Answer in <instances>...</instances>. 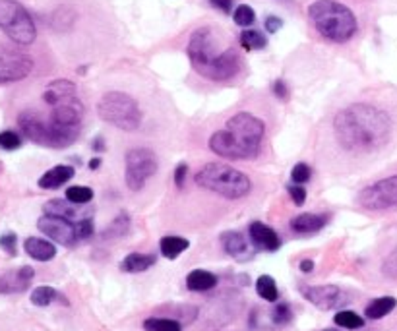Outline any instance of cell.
<instances>
[{
    "label": "cell",
    "instance_id": "6da1fadb",
    "mask_svg": "<svg viewBox=\"0 0 397 331\" xmlns=\"http://www.w3.org/2000/svg\"><path fill=\"white\" fill-rule=\"evenodd\" d=\"M334 134L347 152L371 153L389 140L391 120L382 108L355 103L335 115Z\"/></svg>",
    "mask_w": 397,
    "mask_h": 331
},
{
    "label": "cell",
    "instance_id": "7a4b0ae2",
    "mask_svg": "<svg viewBox=\"0 0 397 331\" xmlns=\"http://www.w3.org/2000/svg\"><path fill=\"white\" fill-rule=\"evenodd\" d=\"M266 124L250 113H236L227 120L225 128L217 130L209 138V150L225 159L246 161L254 159L262 150Z\"/></svg>",
    "mask_w": 397,
    "mask_h": 331
},
{
    "label": "cell",
    "instance_id": "3957f363",
    "mask_svg": "<svg viewBox=\"0 0 397 331\" xmlns=\"http://www.w3.org/2000/svg\"><path fill=\"white\" fill-rule=\"evenodd\" d=\"M186 53L192 68L211 81L231 80L241 70L238 53L233 47L219 49V41L211 27H200L190 35Z\"/></svg>",
    "mask_w": 397,
    "mask_h": 331
},
{
    "label": "cell",
    "instance_id": "277c9868",
    "mask_svg": "<svg viewBox=\"0 0 397 331\" xmlns=\"http://www.w3.org/2000/svg\"><path fill=\"white\" fill-rule=\"evenodd\" d=\"M308 18L316 31L334 43H345L357 33V18L341 2L316 0L308 6Z\"/></svg>",
    "mask_w": 397,
    "mask_h": 331
},
{
    "label": "cell",
    "instance_id": "5b68a950",
    "mask_svg": "<svg viewBox=\"0 0 397 331\" xmlns=\"http://www.w3.org/2000/svg\"><path fill=\"white\" fill-rule=\"evenodd\" d=\"M18 124L29 142L45 145V147H54V150H63V147L72 145L78 140L81 130L80 124L64 126L56 124L51 118L45 120L35 111H24L18 117Z\"/></svg>",
    "mask_w": 397,
    "mask_h": 331
},
{
    "label": "cell",
    "instance_id": "8992f818",
    "mask_svg": "<svg viewBox=\"0 0 397 331\" xmlns=\"http://www.w3.org/2000/svg\"><path fill=\"white\" fill-rule=\"evenodd\" d=\"M196 184L200 188L216 192L227 200H238L250 194L252 182L243 170L235 169L227 163H208L198 170Z\"/></svg>",
    "mask_w": 397,
    "mask_h": 331
},
{
    "label": "cell",
    "instance_id": "52a82bcc",
    "mask_svg": "<svg viewBox=\"0 0 397 331\" xmlns=\"http://www.w3.org/2000/svg\"><path fill=\"white\" fill-rule=\"evenodd\" d=\"M101 120L113 124L118 130L132 132L142 122V111L134 97L122 91H108L97 103Z\"/></svg>",
    "mask_w": 397,
    "mask_h": 331
},
{
    "label": "cell",
    "instance_id": "ba28073f",
    "mask_svg": "<svg viewBox=\"0 0 397 331\" xmlns=\"http://www.w3.org/2000/svg\"><path fill=\"white\" fill-rule=\"evenodd\" d=\"M37 229L45 236H49L51 241L60 244V246H66V248H72L78 242L90 239V236H93V231H95L93 217L83 219L80 223H72L68 219L47 213H43V217H39Z\"/></svg>",
    "mask_w": 397,
    "mask_h": 331
},
{
    "label": "cell",
    "instance_id": "9c48e42d",
    "mask_svg": "<svg viewBox=\"0 0 397 331\" xmlns=\"http://www.w3.org/2000/svg\"><path fill=\"white\" fill-rule=\"evenodd\" d=\"M0 29L18 45H31L37 37L29 12L16 0H0Z\"/></svg>",
    "mask_w": 397,
    "mask_h": 331
},
{
    "label": "cell",
    "instance_id": "30bf717a",
    "mask_svg": "<svg viewBox=\"0 0 397 331\" xmlns=\"http://www.w3.org/2000/svg\"><path fill=\"white\" fill-rule=\"evenodd\" d=\"M157 172V155L147 147H134L124 159V179L132 192L144 190L147 180Z\"/></svg>",
    "mask_w": 397,
    "mask_h": 331
},
{
    "label": "cell",
    "instance_id": "8fae6325",
    "mask_svg": "<svg viewBox=\"0 0 397 331\" xmlns=\"http://www.w3.org/2000/svg\"><path fill=\"white\" fill-rule=\"evenodd\" d=\"M359 204L371 211H384L397 207V175L366 186L359 194Z\"/></svg>",
    "mask_w": 397,
    "mask_h": 331
},
{
    "label": "cell",
    "instance_id": "7c38bea8",
    "mask_svg": "<svg viewBox=\"0 0 397 331\" xmlns=\"http://www.w3.org/2000/svg\"><path fill=\"white\" fill-rule=\"evenodd\" d=\"M302 295L310 305L316 306L318 310H335L347 302V296L337 285L302 286Z\"/></svg>",
    "mask_w": 397,
    "mask_h": 331
},
{
    "label": "cell",
    "instance_id": "4fadbf2b",
    "mask_svg": "<svg viewBox=\"0 0 397 331\" xmlns=\"http://www.w3.org/2000/svg\"><path fill=\"white\" fill-rule=\"evenodd\" d=\"M33 70V60L19 53H0V83H12L27 78Z\"/></svg>",
    "mask_w": 397,
    "mask_h": 331
},
{
    "label": "cell",
    "instance_id": "5bb4252c",
    "mask_svg": "<svg viewBox=\"0 0 397 331\" xmlns=\"http://www.w3.org/2000/svg\"><path fill=\"white\" fill-rule=\"evenodd\" d=\"M43 213L56 215V217L68 219L72 223H80L83 219L93 217V207H90L88 204L80 206V204H74L70 200H49L43 206Z\"/></svg>",
    "mask_w": 397,
    "mask_h": 331
},
{
    "label": "cell",
    "instance_id": "9a60e30c",
    "mask_svg": "<svg viewBox=\"0 0 397 331\" xmlns=\"http://www.w3.org/2000/svg\"><path fill=\"white\" fill-rule=\"evenodd\" d=\"M35 277V269L22 266L18 269H10L0 275V295H19L26 293L31 281Z\"/></svg>",
    "mask_w": 397,
    "mask_h": 331
},
{
    "label": "cell",
    "instance_id": "2e32d148",
    "mask_svg": "<svg viewBox=\"0 0 397 331\" xmlns=\"http://www.w3.org/2000/svg\"><path fill=\"white\" fill-rule=\"evenodd\" d=\"M43 101L51 107H58V105H70V103H78V91L70 80H54L43 91Z\"/></svg>",
    "mask_w": 397,
    "mask_h": 331
},
{
    "label": "cell",
    "instance_id": "e0dca14e",
    "mask_svg": "<svg viewBox=\"0 0 397 331\" xmlns=\"http://www.w3.org/2000/svg\"><path fill=\"white\" fill-rule=\"evenodd\" d=\"M221 246L233 260L241 261V264L250 261L254 258L250 242L246 241V236L238 231H227V233L221 234Z\"/></svg>",
    "mask_w": 397,
    "mask_h": 331
},
{
    "label": "cell",
    "instance_id": "ac0fdd59",
    "mask_svg": "<svg viewBox=\"0 0 397 331\" xmlns=\"http://www.w3.org/2000/svg\"><path fill=\"white\" fill-rule=\"evenodd\" d=\"M248 234H250V241H252V244L258 248V250H266V252L279 250L281 246L279 234L275 233L271 227L264 225L262 221H254V223H250V227H248Z\"/></svg>",
    "mask_w": 397,
    "mask_h": 331
},
{
    "label": "cell",
    "instance_id": "d6986e66",
    "mask_svg": "<svg viewBox=\"0 0 397 331\" xmlns=\"http://www.w3.org/2000/svg\"><path fill=\"white\" fill-rule=\"evenodd\" d=\"M24 250L29 258L37 261H51L56 256V246L51 241L45 239H37V236H29L24 242Z\"/></svg>",
    "mask_w": 397,
    "mask_h": 331
},
{
    "label": "cell",
    "instance_id": "ffe728a7",
    "mask_svg": "<svg viewBox=\"0 0 397 331\" xmlns=\"http://www.w3.org/2000/svg\"><path fill=\"white\" fill-rule=\"evenodd\" d=\"M74 177V167L70 165H56L51 170H47L45 175L39 179V188L43 190H54L60 188L63 184H66L68 180Z\"/></svg>",
    "mask_w": 397,
    "mask_h": 331
},
{
    "label": "cell",
    "instance_id": "44dd1931",
    "mask_svg": "<svg viewBox=\"0 0 397 331\" xmlns=\"http://www.w3.org/2000/svg\"><path fill=\"white\" fill-rule=\"evenodd\" d=\"M327 223L324 215H316V213H302L295 217L291 221V229L298 234H312L322 231Z\"/></svg>",
    "mask_w": 397,
    "mask_h": 331
},
{
    "label": "cell",
    "instance_id": "7402d4cb",
    "mask_svg": "<svg viewBox=\"0 0 397 331\" xmlns=\"http://www.w3.org/2000/svg\"><path fill=\"white\" fill-rule=\"evenodd\" d=\"M155 258L154 254H140V252H132L128 254L124 260L120 261V269L124 273H142V271H147L149 268H154Z\"/></svg>",
    "mask_w": 397,
    "mask_h": 331
},
{
    "label": "cell",
    "instance_id": "603a6c76",
    "mask_svg": "<svg viewBox=\"0 0 397 331\" xmlns=\"http://www.w3.org/2000/svg\"><path fill=\"white\" fill-rule=\"evenodd\" d=\"M217 285V277L211 273V271H206V269H194L190 271L188 277H186V286L190 291H196V293H202V291H209Z\"/></svg>",
    "mask_w": 397,
    "mask_h": 331
},
{
    "label": "cell",
    "instance_id": "cb8c5ba5",
    "mask_svg": "<svg viewBox=\"0 0 397 331\" xmlns=\"http://www.w3.org/2000/svg\"><path fill=\"white\" fill-rule=\"evenodd\" d=\"M397 306V300L394 296H380V298H374L371 305L366 306V318H371V320H382V318H386L391 310H396Z\"/></svg>",
    "mask_w": 397,
    "mask_h": 331
},
{
    "label": "cell",
    "instance_id": "d4e9b609",
    "mask_svg": "<svg viewBox=\"0 0 397 331\" xmlns=\"http://www.w3.org/2000/svg\"><path fill=\"white\" fill-rule=\"evenodd\" d=\"M188 246L190 242L182 236H163L161 242H159L161 254L167 260H177L182 252L188 250Z\"/></svg>",
    "mask_w": 397,
    "mask_h": 331
},
{
    "label": "cell",
    "instance_id": "484cf974",
    "mask_svg": "<svg viewBox=\"0 0 397 331\" xmlns=\"http://www.w3.org/2000/svg\"><path fill=\"white\" fill-rule=\"evenodd\" d=\"M130 231V217H128L127 211L118 213L107 229L103 233V239H118V236H124V234Z\"/></svg>",
    "mask_w": 397,
    "mask_h": 331
},
{
    "label": "cell",
    "instance_id": "4316f807",
    "mask_svg": "<svg viewBox=\"0 0 397 331\" xmlns=\"http://www.w3.org/2000/svg\"><path fill=\"white\" fill-rule=\"evenodd\" d=\"M256 291L268 302H277V298H279V291L271 275H260L256 281Z\"/></svg>",
    "mask_w": 397,
    "mask_h": 331
},
{
    "label": "cell",
    "instance_id": "83f0119b",
    "mask_svg": "<svg viewBox=\"0 0 397 331\" xmlns=\"http://www.w3.org/2000/svg\"><path fill=\"white\" fill-rule=\"evenodd\" d=\"M31 305L35 306H41V308H45V306L53 305L56 298H60V295H58V291H54L53 286H37V289H33V293H31Z\"/></svg>",
    "mask_w": 397,
    "mask_h": 331
},
{
    "label": "cell",
    "instance_id": "f1b7e54d",
    "mask_svg": "<svg viewBox=\"0 0 397 331\" xmlns=\"http://www.w3.org/2000/svg\"><path fill=\"white\" fill-rule=\"evenodd\" d=\"M241 45L246 51H260V49L268 45V39L256 29H244L241 33Z\"/></svg>",
    "mask_w": 397,
    "mask_h": 331
},
{
    "label": "cell",
    "instance_id": "f546056e",
    "mask_svg": "<svg viewBox=\"0 0 397 331\" xmlns=\"http://www.w3.org/2000/svg\"><path fill=\"white\" fill-rule=\"evenodd\" d=\"M334 322L339 325V328H345V330H361L364 325V320L357 312H351V310H341L334 316Z\"/></svg>",
    "mask_w": 397,
    "mask_h": 331
},
{
    "label": "cell",
    "instance_id": "4dcf8cb0",
    "mask_svg": "<svg viewBox=\"0 0 397 331\" xmlns=\"http://www.w3.org/2000/svg\"><path fill=\"white\" fill-rule=\"evenodd\" d=\"M145 331H182L181 322L171 318H147L144 322Z\"/></svg>",
    "mask_w": 397,
    "mask_h": 331
},
{
    "label": "cell",
    "instance_id": "1f68e13d",
    "mask_svg": "<svg viewBox=\"0 0 397 331\" xmlns=\"http://www.w3.org/2000/svg\"><path fill=\"white\" fill-rule=\"evenodd\" d=\"M93 196L95 194H93V190L90 186H70V188L66 190V200H70L74 204H80V206L90 204Z\"/></svg>",
    "mask_w": 397,
    "mask_h": 331
},
{
    "label": "cell",
    "instance_id": "d6a6232c",
    "mask_svg": "<svg viewBox=\"0 0 397 331\" xmlns=\"http://www.w3.org/2000/svg\"><path fill=\"white\" fill-rule=\"evenodd\" d=\"M233 19H235L236 26L248 27L254 24V19H256V12H254L248 4H241V6L233 12Z\"/></svg>",
    "mask_w": 397,
    "mask_h": 331
},
{
    "label": "cell",
    "instance_id": "836d02e7",
    "mask_svg": "<svg viewBox=\"0 0 397 331\" xmlns=\"http://www.w3.org/2000/svg\"><path fill=\"white\" fill-rule=\"evenodd\" d=\"M271 320H273L275 325H287L293 320V312H291L289 305L279 302V305L275 306L273 312H271Z\"/></svg>",
    "mask_w": 397,
    "mask_h": 331
},
{
    "label": "cell",
    "instance_id": "e575fe53",
    "mask_svg": "<svg viewBox=\"0 0 397 331\" xmlns=\"http://www.w3.org/2000/svg\"><path fill=\"white\" fill-rule=\"evenodd\" d=\"M22 145V138H19L14 130H4L0 132V147L6 150V152H14Z\"/></svg>",
    "mask_w": 397,
    "mask_h": 331
},
{
    "label": "cell",
    "instance_id": "d590c367",
    "mask_svg": "<svg viewBox=\"0 0 397 331\" xmlns=\"http://www.w3.org/2000/svg\"><path fill=\"white\" fill-rule=\"evenodd\" d=\"M310 172H312V170H310L307 163H297V165L293 167V170H291V179H293L295 184H305V182L310 180Z\"/></svg>",
    "mask_w": 397,
    "mask_h": 331
},
{
    "label": "cell",
    "instance_id": "8d00e7d4",
    "mask_svg": "<svg viewBox=\"0 0 397 331\" xmlns=\"http://www.w3.org/2000/svg\"><path fill=\"white\" fill-rule=\"evenodd\" d=\"M16 246H18V236H16V233H4L0 236V248L6 252L8 256H16V254H18Z\"/></svg>",
    "mask_w": 397,
    "mask_h": 331
},
{
    "label": "cell",
    "instance_id": "74e56055",
    "mask_svg": "<svg viewBox=\"0 0 397 331\" xmlns=\"http://www.w3.org/2000/svg\"><path fill=\"white\" fill-rule=\"evenodd\" d=\"M382 271H384V275H386V277L397 279V248L389 254L388 258H386Z\"/></svg>",
    "mask_w": 397,
    "mask_h": 331
},
{
    "label": "cell",
    "instance_id": "f35d334b",
    "mask_svg": "<svg viewBox=\"0 0 397 331\" xmlns=\"http://www.w3.org/2000/svg\"><path fill=\"white\" fill-rule=\"evenodd\" d=\"M287 190H289L291 197H293V202H295L297 206H302V204H305V200H307V190L302 188L300 184H291V186H287Z\"/></svg>",
    "mask_w": 397,
    "mask_h": 331
},
{
    "label": "cell",
    "instance_id": "ab89813d",
    "mask_svg": "<svg viewBox=\"0 0 397 331\" xmlns=\"http://www.w3.org/2000/svg\"><path fill=\"white\" fill-rule=\"evenodd\" d=\"M186 172H188V165H186V163L177 165V170H175V184H177V188H182V186H184Z\"/></svg>",
    "mask_w": 397,
    "mask_h": 331
},
{
    "label": "cell",
    "instance_id": "60d3db41",
    "mask_svg": "<svg viewBox=\"0 0 397 331\" xmlns=\"http://www.w3.org/2000/svg\"><path fill=\"white\" fill-rule=\"evenodd\" d=\"M281 27H283V19L277 18V16H270L266 19V31L268 33H277Z\"/></svg>",
    "mask_w": 397,
    "mask_h": 331
},
{
    "label": "cell",
    "instance_id": "b9f144b4",
    "mask_svg": "<svg viewBox=\"0 0 397 331\" xmlns=\"http://www.w3.org/2000/svg\"><path fill=\"white\" fill-rule=\"evenodd\" d=\"M233 2H235V0H209V4H211L213 8L221 10L223 14H231V10H233Z\"/></svg>",
    "mask_w": 397,
    "mask_h": 331
},
{
    "label": "cell",
    "instance_id": "7bdbcfd3",
    "mask_svg": "<svg viewBox=\"0 0 397 331\" xmlns=\"http://www.w3.org/2000/svg\"><path fill=\"white\" fill-rule=\"evenodd\" d=\"M273 93L277 95L279 99H287L289 97V90H287V86H285V81L283 80H277L273 83Z\"/></svg>",
    "mask_w": 397,
    "mask_h": 331
},
{
    "label": "cell",
    "instance_id": "ee69618b",
    "mask_svg": "<svg viewBox=\"0 0 397 331\" xmlns=\"http://www.w3.org/2000/svg\"><path fill=\"white\" fill-rule=\"evenodd\" d=\"M312 269H314V261H312V260H302V261H300V271H302V273H310Z\"/></svg>",
    "mask_w": 397,
    "mask_h": 331
},
{
    "label": "cell",
    "instance_id": "f6af8a7d",
    "mask_svg": "<svg viewBox=\"0 0 397 331\" xmlns=\"http://www.w3.org/2000/svg\"><path fill=\"white\" fill-rule=\"evenodd\" d=\"M101 165V159H93V161L90 163V169H99Z\"/></svg>",
    "mask_w": 397,
    "mask_h": 331
},
{
    "label": "cell",
    "instance_id": "bcb514c9",
    "mask_svg": "<svg viewBox=\"0 0 397 331\" xmlns=\"http://www.w3.org/2000/svg\"><path fill=\"white\" fill-rule=\"evenodd\" d=\"M322 331H339V330H322Z\"/></svg>",
    "mask_w": 397,
    "mask_h": 331
}]
</instances>
